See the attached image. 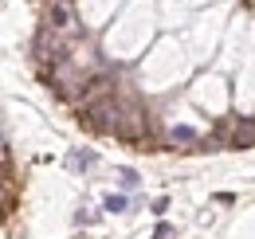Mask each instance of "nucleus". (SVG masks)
I'll list each match as a JSON object with an SVG mask.
<instances>
[{
	"label": "nucleus",
	"instance_id": "1",
	"mask_svg": "<svg viewBox=\"0 0 255 239\" xmlns=\"http://www.w3.org/2000/svg\"><path fill=\"white\" fill-rule=\"evenodd\" d=\"M75 20V4L71 0H47V31H67Z\"/></svg>",
	"mask_w": 255,
	"mask_h": 239
},
{
	"label": "nucleus",
	"instance_id": "2",
	"mask_svg": "<svg viewBox=\"0 0 255 239\" xmlns=\"http://www.w3.org/2000/svg\"><path fill=\"white\" fill-rule=\"evenodd\" d=\"M95 153H71V157H67V169H75V173H79V169H95Z\"/></svg>",
	"mask_w": 255,
	"mask_h": 239
},
{
	"label": "nucleus",
	"instance_id": "3",
	"mask_svg": "<svg viewBox=\"0 0 255 239\" xmlns=\"http://www.w3.org/2000/svg\"><path fill=\"white\" fill-rule=\"evenodd\" d=\"M169 137H173L177 145H192V141H196V129H189V125H177V129H173Z\"/></svg>",
	"mask_w": 255,
	"mask_h": 239
},
{
	"label": "nucleus",
	"instance_id": "4",
	"mask_svg": "<svg viewBox=\"0 0 255 239\" xmlns=\"http://www.w3.org/2000/svg\"><path fill=\"white\" fill-rule=\"evenodd\" d=\"M102 208H106V212H126L129 200H126V196H106V204H102Z\"/></svg>",
	"mask_w": 255,
	"mask_h": 239
},
{
	"label": "nucleus",
	"instance_id": "5",
	"mask_svg": "<svg viewBox=\"0 0 255 239\" xmlns=\"http://www.w3.org/2000/svg\"><path fill=\"white\" fill-rule=\"evenodd\" d=\"M118 177H122V188H137V184H141V177H137L133 169H122Z\"/></svg>",
	"mask_w": 255,
	"mask_h": 239
},
{
	"label": "nucleus",
	"instance_id": "6",
	"mask_svg": "<svg viewBox=\"0 0 255 239\" xmlns=\"http://www.w3.org/2000/svg\"><path fill=\"white\" fill-rule=\"evenodd\" d=\"M153 239H173V228H169V224H157V236Z\"/></svg>",
	"mask_w": 255,
	"mask_h": 239
}]
</instances>
